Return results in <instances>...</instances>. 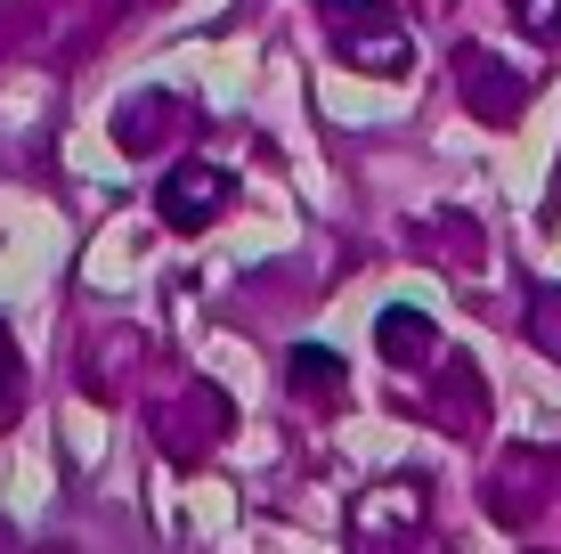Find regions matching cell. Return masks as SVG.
<instances>
[{"label":"cell","instance_id":"cell-3","mask_svg":"<svg viewBox=\"0 0 561 554\" xmlns=\"http://www.w3.org/2000/svg\"><path fill=\"white\" fill-rule=\"evenodd\" d=\"M513 16L529 33H561V0H513Z\"/></svg>","mask_w":561,"mask_h":554},{"label":"cell","instance_id":"cell-2","mask_svg":"<svg viewBox=\"0 0 561 554\" xmlns=\"http://www.w3.org/2000/svg\"><path fill=\"white\" fill-rule=\"evenodd\" d=\"M294 368H301V384H309V392H334V384H342L334 351H294Z\"/></svg>","mask_w":561,"mask_h":554},{"label":"cell","instance_id":"cell-1","mask_svg":"<svg viewBox=\"0 0 561 554\" xmlns=\"http://www.w3.org/2000/svg\"><path fill=\"white\" fill-rule=\"evenodd\" d=\"M220 204H228V180H220L211 163H180V171L163 180V221H171V228H204Z\"/></svg>","mask_w":561,"mask_h":554}]
</instances>
